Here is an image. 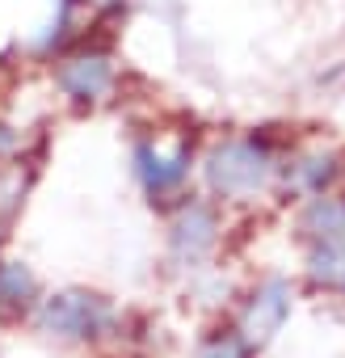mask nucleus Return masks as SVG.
Returning a JSON list of instances; mask_svg holds the SVG:
<instances>
[{"label": "nucleus", "mask_w": 345, "mask_h": 358, "mask_svg": "<svg viewBox=\"0 0 345 358\" xmlns=\"http://www.w3.org/2000/svg\"><path fill=\"white\" fill-rule=\"evenodd\" d=\"M223 245V215L211 199H198V194H182L177 211L168 215V228H164V249H168V262L172 270L182 274H198L211 266V257L219 253Z\"/></svg>", "instance_id": "4"}, {"label": "nucleus", "mask_w": 345, "mask_h": 358, "mask_svg": "<svg viewBox=\"0 0 345 358\" xmlns=\"http://www.w3.org/2000/svg\"><path fill=\"white\" fill-rule=\"evenodd\" d=\"M332 232H345V194L332 190V194L303 199V207L295 211V236L311 241V236H332Z\"/></svg>", "instance_id": "10"}, {"label": "nucleus", "mask_w": 345, "mask_h": 358, "mask_svg": "<svg viewBox=\"0 0 345 358\" xmlns=\"http://www.w3.org/2000/svg\"><path fill=\"white\" fill-rule=\"evenodd\" d=\"M17 148H22V135H17L9 122H0V160H9Z\"/></svg>", "instance_id": "13"}, {"label": "nucleus", "mask_w": 345, "mask_h": 358, "mask_svg": "<svg viewBox=\"0 0 345 358\" xmlns=\"http://www.w3.org/2000/svg\"><path fill=\"white\" fill-rule=\"evenodd\" d=\"M30 324L59 341V345H85V350H97V345H114L122 341L126 333V316L118 312V303L93 287H59V291H47L30 316Z\"/></svg>", "instance_id": "1"}, {"label": "nucleus", "mask_w": 345, "mask_h": 358, "mask_svg": "<svg viewBox=\"0 0 345 358\" xmlns=\"http://www.w3.org/2000/svg\"><path fill=\"white\" fill-rule=\"evenodd\" d=\"M341 156L328 152V148H316V152H299L291 164H282V182L291 190H299L303 199H316V194H332L337 182H341Z\"/></svg>", "instance_id": "9"}, {"label": "nucleus", "mask_w": 345, "mask_h": 358, "mask_svg": "<svg viewBox=\"0 0 345 358\" xmlns=\"http://www.w3.org/2000/svg\"><path fill=\"white\" fill-rule=\"evenodd\" d=\"M295 308H299V287L286 274H261L236 295V308L228 320L257 354H265L295 320Z\"/></svg>", "instance_id": "3"}, {"label": "nucleus", "mask_w": 345, "mask_h": 358, "mask_svg": "<svg viewBox=\"0 0 345 358\" xmlns=\"http://www.w3.org/2000/svg\"><path fill=\"white\" fill-rule=\"evenodd\" d=\"M194 358H257V350L236 333L232 320H215V324L194 341Z\"/></svg>", "instance_id": "11"}, {"label": "nucleus", "mask_w": 345, "mask_h": 358, "mask_svg": "<svg viewBox=\"0 0 345 358\" xmlns=\"http://www.w3.org/2000/svg\"><path fill=\"white\" fill-rule=\"evenodd\" d=\"M303 245V262H299V278L311 295L320 299H345V232L332 236H311L299 241Z\"/></svg>", "instance_id": "6"}, {"label": "nucleus", "mask_w": 345, "mask_h": 358, "mask_svg": "<svg viewBox=\"0 0 345 358\" xmlns=\"http://www.w3.org/2000/svg\"><path fill=\"white\" fill-rule=\"evenodd\" d=\"M131 169H135V182L143 186V194L152 203H168L177 199L190 182V169H194V139H172L168 148L156 139H139L131 152Z\"/></svg>", "instance_id": "5"}, {"label": "nucleus", "mask_w": 345, "mask_h": 358, "mask_svg": "<svg viewBox=\"0 0 345 358\" xmlns=\"http://www.w3.org/2000/svg\"><path fill=\"white\" fill-rule=\"evenodd\" d=\"M22 203H26V182L17 169H0V241L9 236L13 220L22 215Z\"/></svg>", "instance_id": "12"}, {"label": "nucleus", "mask_w": 345, "mask_h": 358, "mask_svg": "<svg viewBox=\"0 0 345 358\" xmlns=\"http://www.w3.org/2000/svg\"><path fill=\"white\" fill-rule=\"evenodd\" d=\"M55 80H59V89L72 106H80V110L101 106L114 89V59L105 51H76L59 64Z\"/></svg>", "instance_id": "7"}, {"label": "nucleus", "mask_w": 345, "mask_h": 358, "mask_svg": "<svg viewBox=\"0 0 345 358\" xmlns=\"http://www.w3.org/2000/svg\"><path fill=\"white\" fill-rule=\"evenodd\" d=\"M43 295L47 291L30 262L0 253V324H26Z\"/></svg>", "instance_id": "8"}, {"label": "nucleus", "mask_w": 345, "mask_h": 358, "mask_svg": "<svg viewBox=\"0 0 345 358\" xmlns=\"http://www.w3.org/2000/svg\"><path fill=\"white\" fill-rule=\"evenodd\" d=\"M203 182L219 203H257L282 182V160L270 135L223 139L203 160Z\"/></svg>", "instance_id": "2"}]
</instances>
